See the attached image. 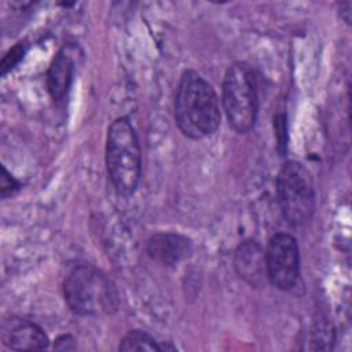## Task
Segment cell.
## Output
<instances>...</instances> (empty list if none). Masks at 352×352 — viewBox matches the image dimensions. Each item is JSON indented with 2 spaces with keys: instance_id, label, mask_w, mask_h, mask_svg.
<instances>
[{
  "instance_id": "cell-5",
  "label": "cell",
  "mask_w": 352,
  "mask_h": 352,
  "mask_svg": "<svg viewBox=\"0 0 352 352\" xmlns=\"http://www.w3.org/2000/svg\"><path fill=\"white\" fill-rule=\"evenodd\" d=\"M276 197L283 219L292 227L305 226L314 216L316 197L309 170L297 161H286L276 177Z\"/></svg>"
},
{
  "instance_id": "cell-6",
  "label": "cell",
  "mask_w": 352,
  "mask_h": 352,
  "mask_svg": "<svg viewBox=\"0 0 352 352\" xmlns=\"http://www.w3.org/2000/svg\"><path fill=\"white\" fill-rule=\"evenodd\" d=\"M264 250L268 280L279 290L293 289L300 276V250L296 238L287 232H278L270 238Z\"/></svg>"
},
{
  "instance_id": "cell-13",
  "label": "cell",
  "mask_w": 352,
  "mask_h": 352,
  "mask_svg": "<svg viewBox=\"0 0 352 352\" xmlns=\"http://www.w3.org/2000/svg\"><path fill=\"white\" fill-rule=\"evenodd\" d=\"M21 184L16 179L12 177V175L6 169V166H1V176H0V195L1 198H7L14 195L19 190Z\"/></svg>"
},
{
  "instance_id": "cell-16",
  "label": "cell",
  "mask_w": 352,
  "mask_h": 352,
  "mask_svg": "<svg viewBox=\"0 0 352 352\" xmlns=\"http://www.w3.org/2000/svg\"><path fill=\"white\" fill-rule=\"evenodd\" d=\"M341 18L344 19L345 23H351V3L345 1L341 3Z\"/></svg>"
},
{
  "instance_id": "cell-14",
  "label": "cell",
  "mask_w": 352,
  "mask_h": 352,
  "mask_svg": "<svg viewBox=\"0 0 352 352\" xmlns=\"http://www.w3.org/2000/svg\"><path fill=\"white\" fill-rule=\"evenodd\" d=\"M23 54L25 47L22 44H16L15 47H12L1 60V73L6 74L8 70H11L23 58Z\"/></svg>"
},
{
  "instance_id": "cell-8",
  "label": "cell",
  "mask_w": 352,
  "mask_h": 352,
  "mask_svg": "<svg viewBox=\"0 0 352 352\" xmlns=\"http://www.w3.org/2000/svg\"><path fill=\"white\" fill-rule=\"evenodd\" d=\"M3 344L12 351H43L50 340L44 330L28 319H10L1 327Z\"/></svg>"
},
{
  "instance_id": "cell-4",
  "label": "cell",
  "mask_w": 352,
  "mask_h": 352,
  "mask_svg": "<svg viewBox=\"0 0 352 352\" xmlns=\"http://www.w3.org/2000/svg\"><path fill=\"white\" fill-rule=\"evenodd\" d=\"M223 110L230 126L238 133H248L254 128L258 113L257 80L246 62L228 66L221 88Z\"/></svg>"
},
{
  "instance_id": "cell-10",
  "label": "cell",
  "mask_w": 352,
  "mask_h": 352,
  "mask_svg": "<svg viewBox=\"0 0 352 352\" xmlns=\"http://www.w3.org/2000/svg\"><path fill=\"white\" fill-rule=\"evenodd\" d=\"M76 47L65 45L54 56L47 72V88L55 102H62L73 84L76 70Z\"/></svg>"
},
{
  "instance_id": "cell-3",
  "label": "cell",
  "mask_w": 352,
  "mask_h": 352,
  "mask_svg": "<svg viewBox=\"0 0 352 352\" xmlns=\"http://www.w3.org/2000/svg\"><path fill=\"white\" fill-rule=\"evenodd\" d=\"M106 166L113 187L121 195L135 192L142 176V150L126 117L114 120L107 131Z\"/></svg>"
},
{
  "instance_id": "cell-1",
  "label": "cell",
  "mask_w": 352,
  "mask_h": 352,
  "mask_svg": "<svg viewBox=\"0 0 352 352\" xmlns=\"http://www.w3.org/2000/svg\"><path fill=\"white\" fill-rule=\"evenodd\" d=\"M219 96L201 74L186 70L175 95V121L180 132L194 140L212 135L220 125Z\"/></svg>"
},
{
  "instance_id": "cell-7",
  "label": "cell",
  "mask_w": 352,
  "mask_h": 352,
  "mask_svg": "<svg viewBox=\"0 0 352 352\" xmlns=\"http://www.w3.org/2000/svg\"><path fill=\"white\" fill-rule=\"evenodd\" d=\"M234 268L252 287H261L268 280L265 250L256 239H246L234 252Z\"/></svg>"
},
{
  "instance_id": "cell-11",
  "label": "cell",
  "mask_w": 352,
  "mask_h": 352,
  "mask_svg": "<svg viewBox=\"0 0 352 352\" xmlns=\"http://www.w3.org/2000/svg\"><path fill=\"white\" fill-rule=\"evenodd\" d=\"M120 351L131 352V351H162V346L151 337L148 333L143 330H131L124 336L118 346Z\"/></svg>"
},
{
  "instance_id": "cell-12",
  "label": "cell",
  "mask_w": 352,
  "mask_h": 352,
  "mask_svg": "<svg viewBox=\"0 0 352 352\" xmlns=\"http://www.w3.org/2000/svg\"><path fill=\"white\" fill-rule=\"evenodd\" d=\"M309 349H331L334 342V329L331 323L324 319L316 320L309 331Z\"/></svg>"
},
{
  "instance_id": "cell-15",
  "label": "cell",
  "mask_w": 352,
  "mask_h": 352,
  "mask_svg": "<svg viewBox=\"0 0 352 352\" xmlns=\"http://www.w3.org/2000/svg\"><path fill=\"white\" fill-rule=\"evenodd\" d=\"M60 344H63V346H62L60 349H73V348H74V340H73V337L69 336V334H63V336H60V337L56 338L55 346H56V345H60Z\"/></svg>"
},
{
  "instance_id": "cell-9",
  "label": "cell",
  "mask_w": 352,
  "mask_h": 352,
  "mask_svg": "<svg viewBox=\"0 0 352 352\" xmlns=\"http://www.w3.org/2000/svg\"><path fill=\"white\" fill-rule=\"evenodd\" d=\"M147 256L164 265H175L192 253L190 238L176 232H158L148 238L146 245Z\"/></svg>"
},
{
  "instance_id": "cell-2",
  "label": "cell",
  "mask_w": 352,
  "mask_h": 352,
  "mask_svg": "<svg viewBox=\"0 0 352 352\" xmlns=\"http://www.w3.org/2000/svg\"><path fill=\"white\" fill-rule=\"evenodd\" d=\"M63 297L78 316L110 315L118 309L120 298L113 280L92 264L74 265L63 280Z\"/></svg>"
}]
</instances>
